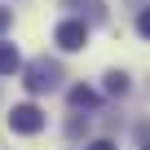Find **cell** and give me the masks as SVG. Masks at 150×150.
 Returning <instances> with one entry per match:
<instances>
[{
  "label": "cell",
  "mask_w": 150,
  "mask_h": 150,
  "mask_svg": "<svg viewBox=\"0 0 150 150\" xmlns=\"http://www.w3.org/2000/svg\"><path fill=\"white\" fill-rule=\"evenodd\" d=\"M53 44H57L62 53H80V49L88 44V27H84V18H66V22H57Z\"/></svg>",
  "instance_id": "cell-2"
},
{
  "label": "cell",
  "mask_w": 150,
  "mask_h": 150,
  "mask_svg": "<svg viewBox=\"0 0 150 150\" xmlns=\"http://www.w3.org/2000/svg\"><path fill=\"white\" fill-rule=\"evenodd\" d=\"M88 150H115V141L110 137H97V141H88Z\"/></svg>",
  "instance_id": "cell-8"
},
{
  "label": "cell",
  "mask_w": 150,
  "mask_h": 150,
  "mask_svg": "<svg viewBox=\"0 0 150 150\" xmlns=\"http://www.w3.org/2000/svg\"><path fill=\"white\" fill-rule=\"evenodd\" d=\"M13 27V9H0V31H9Z\"/></svg>",
  "instance_id": "cell-9"
},
{
  "label": "cell",
  "mask_w": 150,
  "mask_h": 150,
  "mask_svg": "<svg viewBox=\"0 0 150 150\" xmlns=\"http://www.w3.org/2000/svg\"><path fill=\"white\" fill-rule=\"evenodd\" d=\"M18 71H22L18 49H13V44H0V75H18Z\"/></svg>",
  "instance_id": "cell-4"
},
{
  "label": "cell",
  "mask_w": 150,
  "mask_h": 150,
  "mask_svg": "<svg viewBox=\"0 0 150 150\" xmlns=\"http://www.w3.org/2000/svg\"><path fill=\"white\" fill-rule=\"evenodd\" d=\"M71 106H75V110H93V106H97V93H93L88 84H75V88H71Z\"/></svg>",
  "instance_id": "cell-5"
},
{
  "label": "cell",
  "mask_w": 150,
  "mask_h": 150,
  "mask_svg": "<svg viewBox=\"0 0 150 150\" xmlns=\"http://www.w3.org/2000/svg\"><path fill=\"white\" fill-rule=\"evenodd\" d=\"M137 35H141V40H150V9H141V13H137Z\"/></svg>",
  "instance_id": "cell-7"
},
{
  "label": "cell",
  "mask_w": 150,
  "mask_h": 150,
  "mask_svg": "<svg viewBox=\"0 0 150 150\" xmlns=\"http://www.w3.org/2000/svg\"><path fill=\"white\" fill-rule=\"evenodd\" d=\"M106 93H110V97H124V93H128V75H124V71H110V75H106Z\"/></svg>",
  "instance_id": "cell-6"
},
{
  "label": "cell",
  "mask_w": 150,
  "mask_h": 150,
  "mask_svg": "<svg viewBox=\"0 0 150 150\" xmlns=\"http://www.w3.org/2000/svg\"><path fill=\"white\" fill-rule=\"evenodd\" d=\"M141 150H150V141H146V146H141Z\"/></svg>",
  "instance_id": "cell-10"
},
{
  "label": "cell",
  "mask_w": 150,
  "mask_h": 150,
  "mask_svg": "<svg viewBox=\"0 0 150 150\" xmlns=\"http://www.w3.org/2000/svg\"><path fill=\"white\" fill-rule=\"evenodd\" d=\"M22 84H27V93H53L62 84V66L49 62V57H35L27 66V75H22Z\"/></svg>",
  "instance_id": "cell-1"
},
{
  "label": "cell",
  "mask_w": 150,
  "mask_h": 150,
  "mask_svg": "<svg viewBox=\"0 0 150 150\" xmlns=\"http://www.w3.org/2000/svg\"><path fill=\"white\" fill-rule=\"evenodd\" d=\"M9 128H13V132H22V137H35V132L44 128V110H40L35 102H22V106H13V110H9Z\"/></svg>",
  "instance_id": "cell-3"
}]
</instances>
